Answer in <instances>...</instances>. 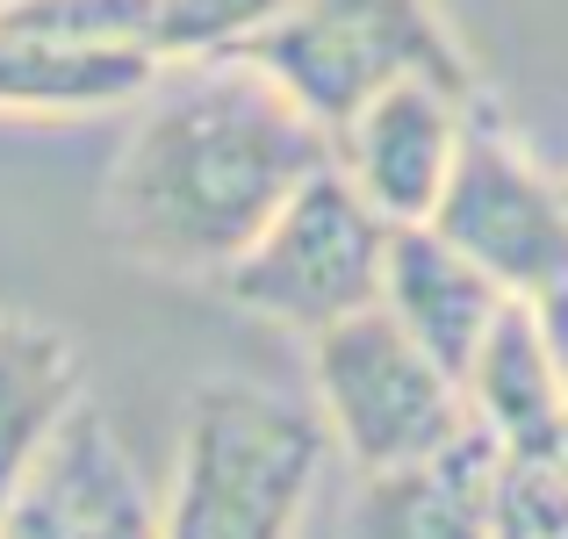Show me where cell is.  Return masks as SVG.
<instances>
[{
    "mask_svg": "<svg viewBox=\"0 0 568 539\" xmlns=\"http://www.w3.org/2000/svg\"><path fill=\"white\" fill-rule=\"evenodd\" d=\"M332 166V130L252 58L166 65L101 187L109 237L138 266L223 281V266Z\"/></svg>",
    "mask_w": 568,
    "mask_h": 539,
    "instance_id": "1",
    "label": "cell"
},
{
    "mask_svg": "<svg viewBox=\"0 0 568 539\" xmlns=\"http://www.w3.org/2000/svg\"><path fill=\"white\" fill-rule=\"evenodd\" d=\"M324 454L332 431L317 410L252 382H202L187 396L159 539H295Z\"/></svg>",
    "mask_w": 568,
    "mask_h": 539,
    "instance_id": "2",
    "label": "cell"
},
{
    "mask_svg": "<svg viewBox=\"0 0 568 539\" xmlns=\"http://www.w3.org/2000/svg\"><path fill=\"white\" fill-rule=\"evenodd\" d=\"M237 58L274 72L332 138L396 80H439L454 94L483 101L468 51L454 43V29L432 0H295Z\"/></svg>",
    "mask_w": 568,
    "mask_h": 539,
    "instance_id": "3",
    "label": "cell"
},
{
    "mask_svg": "<svg viewBox=\"0 0 568 539\" xmlns=\"http://www.w3.org/2000/svg\"><path fill=\"white\" fill-rule=\"evenodd\" d=\"M388 237L396 223L338 173V159L324 173H310L303 187L281 202V216L223 266L216 288L231 295L245 317H266L281 332H332V324L361 317L382 303L388 274Z\"/></svg>",
    "mask_w": 568,
    "mask_h": 539,
    "instance_id": "4",
    "label": "cell"
},
{
    "mask_svg": "<svg viewBox=\"0 0 568 539\" xmlns=\"http://www.w3.org/2000/svg\"><path fill=\"white\" fill-rule=\"evenodd\" d=\"M310 374H317V417L332 446L361 475L425 460L475 431L468 388L439 367L396 317L375 303L361 317L310 338Z\"/></svg>",
    "mask_w": 568,
    "mask_h": 539,
    "instance_id": "5",
    "label": "cell"
},
{
    "mask_svg": "<svg viewBox=\"0 0 568 539\" xmlns=\"http://www.w3.org/2000/svg\"><path fill=\"white\" fill-rule=\"evenodd\" d=\"M432 231L526 303L568 288V187L532 166L489 109L468 115V138H460V159L446 173L439 209H432Z\"/></svg>",
    "mask_w": 568,
    "mask_h": 539,
    "instance_id": "6",
    "label": "cell"
},
{
    "mask_svg": "<svg viewBox=\"0 0 568 539\" xmlns=\"http://www.w3.org/2000/svg\"><path fill=\"white\" fill-rule=\"evenodd\" d=\"M8 539H159V504L144 489L138 460L123 454L115 425L94 403H72V417L43 439L29 475L14 482Z\"/></svg>",
    "mask_w": 568,
    "mask_h": 539,
    "instance_id": "7",
    "label": "cell"
},
{
    "mask_svg": "<svg viewBox=\"0 0 568 539\" xmlns=\"http://www.w3.org/2000/svg\"><path fill=\"white\" fill-rule=\"evenodd\" d=\"M475 109L483 101L454 94L439 80H396L353 123H338L332 159L388 223H432Z\"/></svg>",
    "mask_w": 568,
    "mask_h": 539,
    "instance_id": "8",
    "label": "cell"
},
{
    "mask_svg": "<svg viewBox=\"0 0 568 539\" xmlns=\"http://www.w3.org/2000/svg\"><path fill=\"white\" fill-rule=\"evenodd\" d=\"M504 446L483 425L403 468L361 475L346 504V539H497Z\"/></svg>",
    "mask_w": 568,
    "mask_h": 539,
    "instance_id": "9",
    "label": "cell"
},
{
    "mask_svg": "<svg viewBox=\"0 0 568 539\" xmlns=\"http://www.w3.org/2000/svg\"><path fill=\"white\" fill-rule=\"evenodd\" d=\"M511 303L504 281H489L460 245H446L432 223H396L388 237V274H382V309L417 338L446 374H468L475 346L489 338L497 309Z\"/></svg>",
    "mask_w": 568,
    "mask_h": 539,
    "instance_id": "10",
    "label": "cell"
},
{
    "mask_svg": "<svg viewBox=\"0 0 568 539\" xmlns=\"http://www.w3.org/2000/svg\"><path fill=\"white\" fill-rule=\"evenodd\" d=\"M468 410L504 454H555L561 446V425H568V367H561V346L547 332L540 303L511 295L489 324V338L475 346L468 374Z\"/></svg>",
    "mask_w": 568,
    "mask_h": 539,
    "instance_id": "11",
    "label": "cell"
},
{
    "mask_svg": "<svg viewBox=\"0 0 568 539\" xmlns=\"http://www.w3.org/2000/svg\"><path fill=\"white\" fill-rule=\"evenodd\" d=\"M72 403H87L72 338L0 309V511L29 475V460L43 454V439L72 417Z\"/></svg>",
    "mask_w": 568,
    "mask_h": 539,
    "instance_id": "12",
    "label": "cell"
},
{
    "mask_svg": "<svg viewBox=\"0 0 568 539\" xmlns=\"http://www.w3.org/2000/svg\"><path fill=\"white\" fill-rule=\"evenodd\" d=\"M0 29L65 51H152L159 58V0H0Z\"/></svg>",
    "mask_w": 568,
    "mask_h": 539,
    "instance_id": "13",
    "label": "cell"
},
{
    "mask_svg": "<svg viewBox=\"0 0 568 539\" xmlns=\"http://www.w3.org/2000/svg\"><path fill=\"white\" fill-rule=\"evenodd\" d=\"M295 0H159V58L194 65V58H237L252 37L288 14Z\"/></svg>",
    "mask_w": 568,
    "mask_h": 539,
    "instance_id": "14",
    "label": "cell"
},
{
    "mask_svg": "<svg viewBox=\"0 0 568 539\" xmlns=\"http://www.w3.org/2000/svg\"><path fill=\"white\" fill-rule=\"evenodd\" d=\"M540 317H547V332H555V346H561V367H568V288L540 295ZM561 454H568V425H561Z\"/></svg>",
    "mask_w": 568,
    "mask_h": 539,
    "instance_id": "15",
    "label": "cell"
},
{
    "mask_svg": "<svg viewBox=\"0 0 568 539\" xmlns=\"http://www.w3.org/2000/svg\"><path fill=\"white\" fill-rule=\"evenodd\" d=\"M0 539H8V532H0Z\"/></svg>",
    "mask_w": 568,
    "mask_h": 539,
    "instance_id": "16",
    "label": "cell"
},
{
    "mask_svg": "<svg viewBox=\"0 0 568 539\" xmlns=\"http://www.w3.org/2000/svg\"><path fill=\"white\" fill-rule=\"evenodd\" d=\"M561 187H568V180H561Z\"/></svg>",
    "mask_w": 568,
    "mask_h": 539,
    "instance_id": "17",
    "label": "cell"
}]
</instances>
